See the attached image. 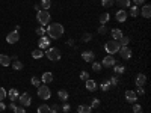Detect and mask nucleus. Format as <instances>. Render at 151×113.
Listing matches in <instances>:
<instances>
[{
	"label": "nucleus",
	"mask_w": 151,
	"mask_h": 113,
	"mask_svg": "<svg viewBox=\"0 0 151 113\" xmlns=\"http://www.w3.org/2000/svg\"><path fill=\"white\" fill-rule=\"evenodd\" d=\"M45 33L48 35L50 39H59V38H62V35H64V26L59 23H52V24H48V27L45 29Z\"/></svg>",
	"instance_id": "nucleus-1"
},
{
	"label": "nucleus",
	"mask_w": 151,
	"mask_h": 113,
	"mask_svg": "<svg viewBox=\"0 0 151 113\" xmlns=\"http://www.w3.org/2000/svg\"><path fill=\"white\" fill-rule=\"evenodd\" d=\"M36 20H38V23H40L41 26H48L50 20H52V15H50L48 11L41 9V11H38V14H36Z\"/></svg>",
	"instance_id": "nucleus-2"
},
{
	"label": "nucleus",
	"mask_w": 151,
	"mask_h": 113,
	"mask_svg": "<svg viewBox=\"0 0 151 113\" xmlns=\"http://www.w3.org/2000/svg\"><path fill=\"white\" fill-rule=\"evenodd\" d=\"M119 47H121L119 42H118V41H113V39L104 44V50H106L107 54H115V53H118Z\"/></svg>",
	"instance_id": "nucleus-3"
},
{
	"label": "nucleus",
	"mask_w": 151,
	"mask_h": 113,
	"mask_svg": "<svg viewBox=\"0 0 151 113\" xmlns=\"http://www.w3.org/2000/svg\"><path fill=\"white\" fill-rule=\"evenodd\" d=\"M45 57L50 59V60H59L60 59V51L55 47H48L45 50Z\"/></svg>",
	"instance_id": "nucleus-4"
},
{
	"label": "nucleus",
	"mask_w": 151,
	"mask_h": 113,
	"mask_svg": "<svg viewBox=\"0 0 151 113\" xmlns=\"http://www.w3.org/2000/svg\"><path fill=\"white\" fill-rule=\"evenodd\" d=\"M38 97L41 99H48L52 97V91L47 84H42V86H38Z\"/></svg>",
	"instance_id": "nucleus-5"
},
{
	"label": "nucleus",
	"mask_w": 151,
	"mask_h": 113,
	"mask_svg": "<svg viewBox=\"0 0 151 113\" xmlns=\"http://www.w3.org/2000/svg\"><path fill=\"white\" fill-rule=\"evenodd\" d=\"M119 56L124 59V60H129L130 57H132V50L127 47V45H122V47H119Z\"/></svg>",
	"instance_id": "nucleus-6"
},
{
	"label": "nucleus",
	"mask_w": 151,
	"mask_h": 113,
	"mask_svg": "<svg viewBox=\"0 0 151 113\" xmlns=\"http://www.w3.org/2000/svg\"><path fill=\"white\" fill-rule=\"evenodd\" d=\"M18 99H20V104H21L23 107H29L30 103H32V98H30V95H29L27 92L21 94V95L18 97Z\"/></svg>",
	"instance_id": "nucleus-7"
},
{
	"label": "nucleus",
	"mask_w": 151,
	"mask_h": 113,
	"mask_svg": "<svg viewBox=\"0 0 151 113\" xmlns=\"http://www.w3.org/2000/svg\"><path fill=\"white\" fill-rule=\"evenodd\" d=\"M113 65H116V60H115V57H113V54H107L101 62V67H106V68H110Z\"/></svg>",
	"instance_id": "nucleus-8"
},
{
	"label": "nucleus",
	"mask_w": 151,
	"mask_h": 113,
	"mask_svg": "<svg viewBox=\"0 0 151 113\" xmlns=\"http://www.w3.org/2000/svg\"><path fill=\"white\" fill-rule=\"evenodd\" d=\"M18 39H20V33L17 30L8 33V36H6V42L8 44H15V42H18Z\"/></svg>",
	"instance_id": "nucleus-9"
},
{
	"label": "nucleus",
	"mask_w": 151,
	"mask_h": 113,
	"mask_svg": "<svg viewBox=\"0 0 151 113\" xmlns=\"http://www.w3.org/2000/svg\"><path fill=\"white\" fill-rule=\"evenodd\" d=\"M127 17H129V14H127V11H125V9H119L115 14V18H116L118 23H125V21H127Z\"/></svg>",
	"instance_id": "nucleus-10"
},
{
	"label": "nucleus",
	"mask_w": 151,
	"mask_h": 113,
	"mask_svg": "<svg viewBox=\"0 0 151 113\" xmlns=\"http://www.w3.org/2000/svg\"><path fill=\"white\" fill-rule=\"evenodd\" d=\"M48 45H50V38L48 36H41L40 41H38V48L44 50V48H48Z\"/></svg>",
	"instance_id": "nucleus-11"
},
{
	"label": "nucleus",
	"mask_w": 151,
	"mask_h": 113,
	"mask_svg": "<svg viewBox=\"0 0 151 113\" xmlns=\"http://www.w3.org/2000/svg\"><path fill=\"white\" fill-rule=\"evenodd\" d=\"M82 57H83V60H85V62H94L95 54H94L92 50H86V51H83V53H82Z\"/></svg>",
	"instance_id": "nucleus-12"
},
{
	"label": "nucleus",
	"mask_w": 151,
	"mask_h": 113,
	"mask_svg": "<svg viewBox=\"0 0 151 113\" xmlns=\"http://www.w3.org/2000/svg\"><path fill=\"white\" fill-rule=\"evenodd\" d=\"M134 83H136L137 87H144L145 83H147V75L142 74V72H141V74H137V77H136V82H134Z\"/></svg>",
	"instance_id": "nucleus-13"
},
{
	"label": "nucleus",
	"mask_w": 151,
	"mask_h": 113,
	"mask_svg": "<svg viewBox=\"0 0 151 113\" xmlns=\"http://www.w3.org/2000/svg\"><path fill=\"white\" fill-rule=\"evenodd\" d=\"M139 14H141L144 18H150V17H151V6H150V5H142V9L139 11Z\"/></svg>",
	"instance_id": "nucleus-14"
},
{
	"label": "nucleus",
	"mask_w": 151,
	"mask_h": 113,
	"mask_svg": "<svg viewBox=\"0 0 151 113\" xmlns=\"http://www.w3.org/2000/svg\"><path fill=\"white\" fill-rule=\"evenodd\" d=\"M125 99H127L129 103H136V99H137V94L134 91H127L125 92Z\"/></svg>",
	"instance_id": "nucleus-15"
},
{
	"label": "nucleus",
	"mask_w": 151,
	"mask_h": 113,
	"mask_svg": "<svg viewBox=\"0 0 151 113\" xmlns=\"http://www.w3.org/2000/svg\"><path fill=\"white\" fill-rule=\"evenodd\" d=\"M12 64V59L8 54H0V65L2 67H9Z\"/></svg>",
	"instance_id": "nucleus-16"
},
{
	"label": "nucleus",
	"mask_w": 151,
	"mask_h": 113,
	"mask_svg": "<svg viewBox=\"0 0 151 113\" xmlns=\"http://www.w3.org/2000/svg\"><path fill=\"white\" fill-rule=\"evenodd\" d=\"M41 82H42L44 84L52 83V82H53V74H52V72H44L42 77H41Z\"/></svg>",
	"instance_id": "nucleus-17"
},
{
	"label": "nucleus",
	"mask_w": 151,
	"mask_h": 113,
	"mask_svg": "<svg viewBox=\"0 0 151 113\" xmlns=\"http://www.w3.org/2000/svg\"><path fill=\"white\" fill-rule=\"evenodd\" d=\"M110 35H112V38H113V41H119L121 36H122V30H121V29H112Z\"/></svg>",
	"instance_id": "nucleus-18"
},
{
	"label": "nucleus",
	"mask_w": 151,
	"mask_h": 113,
	"mask_svg": "<svg viewBox=\"0 0 151 113\" xmlns=\"http://www.w3.org/2000/svg\"><path fill=\"white\" fill-rule=\"evenodd\" d=\"M8 97H9L11 101H15V99H18V97H20V92H18L17 89H9Z\"/></svg>",
	"instance_id": "nucleus-19"
},
{
	"label": "nucleus",
	"mask_w": 151,
	"mask_h": 113,
	"mask_svg": "<svg viewBox=\"0 0 151 113\" xmlns=\"http://www.w3.org/2000/svg\"><path fill=\"white\" fill-rule=\"evenodd\" d=\"M86 89H88V91H91V92H94V91L97 89V83H95L94 80H91V79H89V80H86Z\"/></svg>",
	"instance_id": "nucleus-20"
},
{
	"label": "nucleus",
	"mask_w": 151,
	"mask_h": 113,
	"mask_svg": "<svg viewBox=\"0 0 151 113\" xmlns=\"http://www.w3.org/2000/svg\"><path fill=\"white\" fill-rule=\"evenodd\" d=\"M32 57L33 59H41V57H44V51L41 48H35L32 51Z\"/></svg>",
	"instance_id": "nucleus-21"
},
{
	"label": "nucleus",
	"mask_w": 151,
	"mask_h": 113,
	"mask_svg": "<svg viewBox=\"0 0 151 113\" xmlns=\"http://www.w3.org/2000/svg\"><path fill=\"white\" fill-rule=\"evenodd\" d=\"M116 5L121 8V9H127L130 6V0H116Z\"/></svg>",
	"instance_id": "nucleus-22"
},
{
	"label": "nucleus",
	"mask_w": 151,
	"mask_h": 113,
	"mask_svg": "<svg viewBox=\"0 0 151 113\" xmlns=\"http://www.w3.org/2000/svg\"><path fill=\"white\" fill-rule=\"evenodd\" d=\"M77 113H91V106L80 104V106L77 107Z\"/></svg>",
	"instance_id": "nucleus-23"
},
{
	"label": "nucleus",
	"mask_w": 151,
	"mask_h": 113,
	"mask_svg": "<svg viewBox=\"0 0 151 113\" xmlns=\"http://www.w3.org/2000/svg\"><path fill=\"white\" fill-rule=\"evenodd\" d=\"M98 20H100V23H101V24H107V21L110 20V15L107 14V12H103V14L100 15Z\"/></svg>",
	"instance_id": "nucleus-24"
},
{
	"label": "nucleus",
	"mask_w": 151,
	"mask_h": 113,
	"mask_svg": "<svg viewBox=\"0 0 151 113\" xmlns=\"http://www.w3.org/2000/svg\"><path fill=\"white\" fill-rule=\"evenodd\" d=\"M68 95H70V94H68L65 89H60V91L58 92V97L62 99V101H67V99H68Z\"/></svg>",
	"instance_id": "nucleus-25"
},
{
	"label": "nucleus",
	"mask_w": 151,
	"mask_h": 113,
	"mask_svg": "<svg viewBox=\"0 0 151 113\" xmlns=\"http://www.w3.org/2000/svg\"><path fill=\"white\" fill-rule=\"evenodd\" d=\"M40 6H41V9H44V11L50 9V6H52V0H41Z\"/></svg>",
	"instance_id": "nucleus-26"
},
{
	"label": "nucleus",
	"mask_w": 151,
	"mask_h": 113,
	"mask_svg": "<svg viewBox=\"0 0 151 113\" xmlns=\"http://www.w3.org/2000/svg\"><path fill=\"white\" fill-rule=\"evenodd\" d=\"M113 71H115V74H124L125 67L124 65H113Z\"/></svg>",
	"instance_id": "nucleus-27"
},
{
	"label": "nucleus",
	"mask_w": 151,
	"mask_h": 113,
	"mask_svg": "<svg viewBox=\"0 0 151 113\" xmlns=\"http://www.w3.org/2000/svg\"><path fill=\"white\" fill-rule=\"evenodd\" d=\"M130 15H132L133 18H136L137 15H139V6H136V5L132 6V8H130Z\"/></svg>",
	"instance_id": "nucleus-28"
},
{
	"label": "nucleus",
	"mask_w": 151,
	"mask_h": 113,
	"mask_svg": "<svg viewBox=\"0 0 151 113\" xmlns=\"http://www.w3.org/2000/svg\"><path fill=\"white\" fill-rule=\"evenodd\" d=\"M12 68H14L15 71H21L23 69V64L20 60H12Z\"/></svg>",
	"instance_id": "nucleus-29"
},
{
	"label": "nucleus",
	"mask_w": 151,
	"mask_h": 113,
	"mask_svg": "<svg viewBox=\"0 0 151 113\" xmlns=\"http://www.w3.org/2000/svg\"><path fill=\"white\" fill-rule=\"evenodd\" d=\"M118 42H119V45H121V47H122V45H129V44H130V38L122 35V36H121V39H119Z\"/></svg>",
	"instance_id": "nucleus-30"
},
{
	"label": "nucleus",
	"mask_w": 151,
	"mask_h": 113,
	"mask_svg": "<svg viewBox=\"0 0 151 113\" xmlns=\"http://www.w3.org/2000/svg\"><path fill=\"white\" fill-rule=\"evenodd\" d=\"M98 33H100V35H106V33H109V29H107L106 24H101V26L98 27Z\"/></svg>",
	"instance_id": "nucleus-31"
},
{
	"label": "nucleus",
	"mask_w": 151,
	"mask_h": 113,
	"mask_svg": "<svg viewBox=\"0 0 151 113\" xmlns=\"http://www.w3.org/2000/svg\"><path fill=\"white\" fill-rule=\"evenodd\" d=\"M101 5L104 8H110V6L115 5V0H101Z\"/></svg>",
	"instance_id": "nucleus-32"
},
{
	"label": "nucleus",
	"mask_w": 151,
	"mask_h": 113,
	"mask_svg": "<svg viewBox=\"0 0 151 113\" xmlns=\"http://www.w3.org/2000/svg\"><path fill=\"white\" fill-rule=\"evenodd\" d=\"M101 68H103L101 64H98V62H95V60L92 62V69H94L95 72H100V71H101Z\"/></svg>",
	"instance_id": "nucleus-33"
},
{
	"label": "nucleus",
	"mask_w": 151,
	"mask_h": 113,
	"mask_svg": "<svg viewBox=\"0 0 151 113\" xmlns=\"http://www.w3.org/2000/svg\"><path fill=\"white\" fill-rule=\"evenodd\" d=\"M48 112H50V107L45 106V104H42V106L38 107V113H48Z\"/></svg>",
	"instance_id": "nucleus-34"
},
{
	"label": "nucleus",
	"mask_w": 151,
	"mask_h": 113,
	"mask_svg": "<svg viewBox=\"0 0 151 113\" xmlns=\"http://www.w3.org/2000/svg\"><path fill=\"white\" fill-rule=\"evenodd\" d=\"M109 89H110V83H109V80H104V82L101 83V91L107 92Z\"/></svg>",
	"instance_id": "nucleus-35"
},
{
	"label": "nucleus",
	"mask_w": 151,
	"mask_h": 113,
	"mask_svg": "<svg viewBox=\"0 0 151 113\" xmlns=\"http://www.w3.org/2000/svg\"><path fill=\"white\" fill-rule=\"evenodd\" d=\"M109 83H110V86H118L119 80H118V77H116V75H112V77H110V80H109Z\"/></svg>",
	"instance_id": "nucleus-36"
},
{
	"label": "nucleus",
	"mask_w": 151,
	"mask_h": 113,
	"mask_svg": "<svg viewBox=\"0 0 151 113\" xmlns=\"http://www.w3.org/2000/svg\"><path fill=\"white\" fill-rule=\"evenodd\" d=\"M80 80H83V82L89 80V72H88V71H82L80 72Z\"/></svg>",
	"instance_id": "nucleus-37"
},
{
	"label": "nucleus",
	"mask_w": 151,
	"mask_h": 113,
	"mask_svg": "<svg viewBox=\"0 0 151 113\" xmlns=\"http://www.w3.org/2000/svg\"><path fill=\"white\" fill-rule=\"evenodd\" d=\"M144 110H142V106L141 104H137V103H134V106H133V113H142Z\"/></svg>",
	"instance_id": "nucleus-38"
},
{
	"label": "nucleus",
	"mask_w": 151,
	"mask_h": 113,
	"mask_svg": "<svg viewBox=\"0 0 151 113\" xmlns=\"http://www.w3.org/2000/svg\"><path fill=\"white\" fill-rule=\"evenodd\" d=\"M8 97V92H6V89L5 87H0V101H3V99Z\"/></svg>",
	"instance_id": "nucleus-39"
},
{
	"label": "nucleus",
	"mask_w": 151,
	"mask_h": 113,
	"mask_svg": "<svg viewBox=\"0 0 151 113\" xmlns=\"http://www.w3.org/2000/svg\"><path fill=\"white\" fill-rule=\"evenodd\" d=\"M91 39H92V35H91V33H85V35L82 36V41H83V42H89Z\"/></svg>",
	"instance_id": "nucleus-40"
},
{
	"label": "nucleus",
	"mask_w": 151,
	"mask_h": 113,
	"mask_svg": "<svg viewBox=\"0 0 151 113\" xmlns=\"http://www.w3.org/2000/svg\"><path fill=\"white\" fill-rule=\"evenodd\" d=\"M71 110V106L68 104V103H64V104H62V112H64V113H68Z\"/></svg>",
	"instance_id": "nucleus-41"
},
{
	"label": "nucleus",
	"mask_w": 151,
	"mask_h": 113,
	"mask_svg": "<svg viewBox=\"0 0 151 113\" xmlns=\"http://www.w3.org/2000/svg\"><path fill=\"white\" fill-rule=\"evenodd\" d=\"M30 83H32V86H40V83H41V80L40 79H36V77H32V80H30Z\"/></svg>",
	"instance_id": "nucleus-42"
},
{
	"label": "nucleus",
	"mask_w": 151,
	"mask_h": 113,
	"mask_svg": "<svg viewBox=\"0 0 151 113\" xmlns=\"http://www.w3.org/2000/svg\"><path fill=\"white\" fill-rule=\"evenodd\" d=\"M91 107H94V109L100 107V99H98V98H94V99H92V103H91Z\"/></svg>",
	"instance_id": "nucleus-43"
},
{
	"label": "nucleus",
	"mask_w": 151,
	"mask_h": 113,
	"mask_svg": "<svg viewBox=\"0 0 151 113\" xmlns=\"http://www.w3.org/2000/svg\"><path fill=\"white\" fill-rule=\"evenodd\" d=\"M14 113H26V109H24V107H18V106H15Z\"/></svg>",
	"instance_id": "nucleus-44"
},
{
	"label": "nucleus",
	"mask_w": 151,
	"mask_h": 113,
	"mask_svg": "<svg viewBox=\"0 0 151 113\" xmlns=\"http://www.w3.org/2000/svg\"><path fill=\"white\" fill-rule=\"evenodd\" d=\"M36 33L40 35V36H44V33H45V27H38V29H36Z\"/></svg>",
	"instance_id": "nucleus-45"
},
{
	"label": "nucleus",
	"mask_w": 151,
	"mask_h": 113,
	"mask_svg": "<svg viewBox=\"0 0 151 113\" xmlns=\"http://www.w3.org/2000/svg\"><path fill=\"white\" fill-rule=\"evenodd\" d=\"M58 109H59V107L55 104V106H52V107H50V112H48V113H59V112H58Z\"/></svg>",
	"instance_id": "nucleus-46"
},
{
	"label": "nucleus",
	"mask_w": 151,
	"mask_h": 113,
	"mask_svg": "<svg viewBox=\"0 0 151 113\" xmlns=\"http://www.w3.org/2000/svg\"><path fill=\"white\" fill-rule=\"evenodd\" d=\"M133 3H134L136 6H142V5L145 3V0H133Z\"/></svg>",
	"instance_id": "nucleus-47"
},
{
	"label": "nucleus",
	"mask_w": 151,
	"mask_h": 113,
	"mask_svg": "<svg viewBox=\"0 0 151 113\" xmlns=\"http://www.w3.org/2000/svg\"><path fill=\"white\" fill-rule=\"evenodd\" d=\"M136 94H137V95H144V94H145V91H144V87H137V91H136Z\"/></svg>",
	"instance_id": "nucleus-48"
},
{
	"label": "nucleus",
	"mask_w": 151,
	"mask_h": 113,
	"mask_svg": "<svg viewBox=\"0 0 151 113\" xmlns=\"http://www.w3.org/2000/svg\"><path fill=\"white\" fill-rule=\"evenodd\" d=\"M6 110V104L3 101H0V112H5Z\"/></svg>",
	"instance_id": "nucleus-49"
},
{
	"label": "nucleus",
	"mask_w": 151,
	"mask_h": 113,
	"mask_svg": "<svg viewBox=\"0 0 151 113\" xmlns=\"http://www.w3.org/2000/svg\"><path fill=\"white\" fill-rule=\"evenodd\" d=\"M73 44H74L73 39H68V41H67V45H73Z\"/></svg>",
	"instance_id": "nucleus-50"
}]
</instances>
